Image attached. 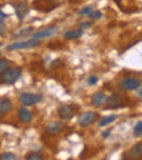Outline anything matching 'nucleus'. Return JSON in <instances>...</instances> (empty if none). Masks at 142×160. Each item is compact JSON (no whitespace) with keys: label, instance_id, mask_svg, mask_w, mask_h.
I'll list each match as a JSON object with an SVG mask.
<instances>
[{"label":"nucleus","instance_id":"nucleus-27","mask_svg":"<svg viewBox=\"0 0 142 160\" xmlns=\"http://www.w3.org/2000/svg\"><path fill=\"white\" fill-rule=\"evenodd\" d=\"M137 97H138L139 99H142V87L141 88L139 87V91H138V93H137Z\"/></svg>","mask_w":142,"mask_h":160},{"label":"nucleus","instance_id":"nucleus-3","mask_svg":"<svg viewBox=\"0 0 142 160\" xmlns=\"http://www.w3.org/2000/svg\"><path fill=\"white\" fill-rule=\"evenodd\" d=\"M119 87L124 91H136L141 87V81L136 78H126L119 82Z\"/></svg>","mask_w":142,"mask_h":160},{"label":"nucleus","instance_id":"nucleus-13","mask_svg":"<svg viewBox=\"0 0 142 160\" xmlns=\"http://www.w3.org/2000/svg\"><path fill=\"white\" fill-rule=\"evenodd\" d=\"M12 109V102L8 98H0V114L8 113Z\"/></svg>","mask_w":142,"mask_h":160},{"label":"nucleus","instance_id":"nucleus-14","mask_svg":"<svg viewBox=\"0 0 142 160\" xmlns=\"http://www.w3.org/2000/svg\"><path fill=\"white\" fill-rule=\"evenodd\" d=\"M19 118L23 123H29L32 121L33 117H32V113H31L26 108L22 107V108H20V110H19Z\"/></svg>","mask_w":142,"mask_h":160},{"label":"nucleus","instance_id":"nucleus-9","mask_svg":"<svg viewBox=\"0 0 142 160\" xmlns=\"http://www.w3.org/2000/svg\"><path fill=\"white\" fill-rule=\"evenodd\" d=\"M65 128V124L62 122H58V121H55V122H51L47 125L46 131L49 133V134L53 135H57L59 133H61Z\"/></svg>","mask_w":142,"mask_h":160},{"label":"nucleus","instance_id":"nucleus-20","mask_svg":"<svg viewBox=\"0 0 142 160\" xmlns=\"http://www.w3.org/2000/svg\"><path fill=\"white\" fill-rule=\"evenodd\" d=\"M32 30H33L32 28H24V30H22V31H19L18 33H15L14 37H18V36H25L26 34L32 32Z\"/></svg>","mask_w":142,"mask_h":160},{"label":"nucleus","instance_id":"nucleus-19","mask_svg":"<svg viewBox=\"0 0 142 160\" xmlns=\"http://www.w3.org/2000/svg\"><path fill=\"white\" fill-rule=\"evenodd\" d=\"M89 17L91 18V19H101V18H102V12L98 10H94L90 13Z\"/></svg>","mask_w":142,"mask_h":160},{"label":"nucleus","instance_id":"nucleus-4","mask_svg":"<svg viewBox=\"0 0 142 160\" xmlns=\"http://www.w3.org/2000/svg\"><path fill=\"white\" fill-rule=\"evenodd\" d=\"M97 119V114L93 111H87V112H83L79 116L78 118V123L79 125L81 127L85 128V127H89L90 124L94 123Z\"/></svg>","mask_w":142,"mask_h":160},{"label":"nucleus","instance_id":"nucleus-6","mask_svg":"<svg viewBox=\"0 0 142 160\" xmlns=\"http://www.w3.org/2000/svg\"><path fill=\"white\" fill-rule=\"evenodd\" d=\"M106 109H118V108L123 107V98L117 94H112L108 97H106Z\"/></svg>","mask_w":142,"mask_h":160},{"label":"nucleus","instance_id":"nucleus-24","mask_svg":"<svg viewBox=\"0 0 142 160\" xmlns=\"http://www.w3.org/2000/svg\"><path fill=\"white\" fill-rule=\"evenodd\" d=\"M87 82H89L90 85H95L96 83L98 82V78L97 76H90L89 80H87Z\"/></svg>","mask_w":142,"mask_h":160},{"label":"nucleus","instance_id":"nucleus-28","mask_svg":"<svg viewBox=\"0 0 142 160\" xmlns=\"http://www.w3.org/2000/svg\"><path fill=\"white\" fill-rule=\"evenodd\" d=\"M108 135H109V131H106V132H103L102 133V136L104 137V138H106Z\"/></svg>","mask_w":142,"mask_h":160},{"label":"nucleus","instance_id":"nucleus-29","mask_svg":"<svg viewBox=\"0 0 142 160\" xmlns=\"http://www.w3.org/2000/svg\"><path fill=\"white\" fill-rule=\"evenodd\" d=\"M0 17H1L2 19H6V18H7V14H4V13L2 12L1 10H0Z\"/></svg>","mask_w":142,"mask_h":160},{"label":"nucleus","instance_id":"nucleus-7","mask_svg":"<svg viewBox=\"0 0 142 160\" xmlns=\"http://www.w3.org/2000/svg\"><path fill=\"white\" fill-rule=\"evenodd\" d=\"M30 12V7H29L28 2L26 1H21L15 6V13H17V17L20 21L25 19V17Z\"/></svg>","mask_w":142,"mask_h":160},{"label":"nucleus","instance_id":"nucleus-22","mask_svg":"<svg viewBox=\"0 0 142 160\" xmlns=\"http://www.w3.org/2000/svg\"><path fill=\"white\" fill-rule=\"evenodd\" d=\"M93 11V9H92V7H85V8H83L82 10L80 11V14L82 15H89L90 13Z\"/></svg>","mask_w":142,"mask_h":160},{"label":"nucleus","instance_id":"nucleus-10","mask_svg":"<svg viewBox=\"0 0 142 160\" xmlns=\"http://www.w3.org/2000/svg\"><path fill=\"white\" fill-rule=\"evenodd\" d=\"M58 32V28L57 26H51V28H45V30H42L39 32H37L33 36V38H36V39H40V38H47L53 36L54 34H56Z\"/></svg>","mask_w":142,"mask_h":160},{"label":"nucleus","instance_id":"nucleus-8","mask_svg":"<svg viewBox=\"0 0 142 160\" xmlns=\"http://www.w3.org/2000/svg\"><path fill=\"white\" fill-rule=\"evenodd\" d=\"M58 114H59L61 120H71L73 118V110L70 106L64 105L61 107H59L58 109Z\"/></svg>","mask_w":142,"mask_h":160},{"label":"nucleus","instance_id":"nucleus-17","mask_svg":"<svg viewBox=\"0 0 142 160\" xmlns=\"http://www.w3.org/2000/svg\"><path fill=\"white\" fill-rule=\"evenodd\" d=\"M134 135L136 137H140L142 135V121H139L134 128Z\"/></svg>","mask_w":142,"mask_h":160},{"label":"nucleus","instance_id":"nucleus-16","mask_svg":"<svg viewBox=\"0 0 142 160\" xmlns=\"http://www.w3.org/2000/svg\"><path fill=\"white\" fill-rule=\"evenodd\" d=\"M117 117L115 114H110V116H107L105 118H103L102 120L100 121V127H106V125L110 124L112 122H114L116 120Z\"/></svg>","mask_w":142,"mask_h":160},{"label":"nucleus","instance_id":"nucleus-25","mask_svg":"<svg viewBox=\"0 0 142 160\" xmlns=\"http://www.w3.org/2000/svg\"><path fill=\"white\" fill-rule=\"evenodd\" d=\"M6 28H7L6 24H4L3 21H2V20L0 19V35H2V34L6 32Z\"/></svg>","mask_w":142,"mask_h":160},{"label":"nucleus","instance_id":"nucleus-5","mask_svg":"<svg viewBox=\"0 0 142 160\" xmlns=\"http://www.w3.org/2000/svg\"><path fill=\"white\" fill-rule=\"evenodd\" d=\"M43 99L40 94H32V93H23L20 96V100L24 106H34L38 103Z\"/></svg>","mask_w":142,"mask_h":160},{"label":"nucleus","instance_id":"nucleus-21","mask_svg":"<svg viewBox=\"0 0 142 160\" xmlns=\"http://www.w3.org/2000/svg\"><path fill=\"white\" fill-rule=\"evenodd\" d=\"M9 67V62L6 59H0V72H3Z\"/></svg>","mask_w":142,"mask_h":160},{"label":"nucleus","instance_id":"nucleus-26","mask_svg":"<svg viewBox=\"0 0 142 160\" xmlns=\"http://www.w3.org/2000/svg\"><path fill=\"white\" fill-rule=\"evenodd\" d=\"M90 26H91V23L90 22H83V23L80 24V28L81 30H87V28H89Z\"/></svg>","mask_w":142,"mask_h":160},{"label":"nucleus","instance_id":"nucleus-11","mask_svg":"<svg viewBox=\"0 0 142 160\" xmlns=\"http://www.w3.org/2000/svg\"><path fill=\"white\" fill-rule=\"evenodd\" d=\"M128 157L130 159H141L142 158V143H137L128 152Z\"/></svg>","mask_w":142,"mask_h":160},{"label":"nucleus","instance_id":"nucleus-23","mask_svg":"<svg viewBox=\"0 0 142 160\" xmlns=\"http://www.w3.org/2000/svg\"><path fill=\"white\" fill-rule=\"evenodd\" d=\"M26 159L29 160H40L42 159V156H39V155L37 154H30L26 156Z\"/></svg>","mask_w":142,"mask_h":160},{"label":"nucleus","instance_id":"nucleus-18","mask_svg":"<svg viewBox=\"0 0 142 160\" xmlns=\"http://www.w3.org/2000/svg\"><path fill=\"white\" fill-rule=\"evenodd\" d=\"M17 157H15L14 154H11V152H4V154L0 155V160H15Z\"/></svg>","mask_w":142,"mask_h":160},{"label":"nucleus","instance_id":"nucleus-12","mask_svg":"<svg viewBox=\"0 0 142 160\" xmlns=\"http://www.w3.org/2000/svg\"><path fill=\"white\" fill-rule=\"evenodd\" d=\"M105 101H106V95H105L104 93H102V92L95 93L91 98L92 105H93L94 107H96V108L102 107V106L105 103Z\"/></svg>","mask_w":142,"mask_h":160},{"label":"nucleus","instance_id":"nucleus-2","mask_svg":"<svg viewBox=\"0 0 142 160\" xmlns=\"http://www.w3.org/2000/svg\"><path fill=\"white\" fill-rule=\"evenodd\" d=\"M39 45V40L36 38H32L29 42H12V44L7 46V51H13L18 50V49H26V48H32V47H36Z\"/></svg>","mask_w":142,"mask_h":160},{"label":"nucleus","instance_id":"nucleus-15","mask_svg":"<svg viewBox=\"0 0 142 160\" xmlns=\"http://www.w3.org/2000/svg\"><path fill=\"white\" fill-rule=\"evenodd\" d=\"M83 34V31L81 30H73V31H68V32L65 33L64 37L68 40H72V39H76V38L81 37Z\"/></svg>","mask_w":142,"mask_h":160},{"label":"nucleus","instance_id":"nucleus-1","mask_svg":"<svg viewBox=\"0 0 142 160\" xmlns=\"http://www.w3.org/2000/svg\"><path fill=\"white\" fill-rule=\"evenodd\" d=\"M21 73L22 71L20 68H8L3 72H1V82L8 85L14 84L21 76Z\"/></svg>","mask_w":142,"mask_h":160}]
</instances>
